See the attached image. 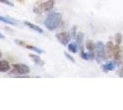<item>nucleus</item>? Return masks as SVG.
Instances as JSON below:
<instances>
[{
  "instance_id": "obj_1",
  "label": "nucleus",
  "mask_w": 123,
  "mask_h": 110,
  "mask_svg": "<svg viewBox=\"0 0 123 110\" xmlns=\"http://www.w3.org/2000/svg\"><path fill=\"white\" fill-rule=\"evenodd\" d=\"M62 22V15L57 12H51L43 22L44 26L49 30H54L59 27Z\"/></svg>"
},
{
  "instance_id": "obj_2",
  "label": "nucleus",
  "mask_w": 123,
  "mask_h": 110,
  "mask_svg": "<svg viewBox=\"0 0 123 110\" xmlns=\"http://www.w3.org/2000/svg\"><path fill=\"white\" fill-rule=\"evenodd\" d=\"M30 73V67L26 64H21V63H18V64H14L13 68L9 72V75H13V76H20V75H24L27 73Z\"/></svg>"
},
{
  "instance_id": "obj_3",
  "label": "nucleus",
  "mask_w": 123,
  "mask_h": 110,
  "mask_svg": "<svg viewBox=\"0 0 123 110\" xmlns=\"http://www.w3.org/2000/svg\"><path fill=\"white\" fill-rule=\"evenodd\" d=\"M54 6V1L53 0H48L46 2H43L41 4H38L33 7V12L35 14H41L45 11H50Z\"/></svg>"
},
{
  "instance_id": "obj_4",
  "label": "nucleus",
  "mask_w": 123,
  "mask_h": 110,
  "mask_svg": "<svg viewBox=\"0 0 123 110\" xmlns=\"http://www.w3.org/2000/svg\"><path fill=\"white\" fill-rule=\"evenodd\" d=\"M96 60L98 63H102L107 59V54H106V47L104 46L103 42L98 41L97 42V47H96Z\"/></svg>"
},
{
  "instance_id": "obj_5",
  "label": "nucleus",
  "mask_w": 123,
  "mask_h": 110,
  "mask_svg": "<svg viewBox=\"0 0 123 110\" xmlns=\"http://www.w3.org/2000/svg\"><path fill=\"white\" fill-rule=\"evenodd\" d=\"M71 38H72V36H71L70 32L68 31L60 32V33L56 34V39L58 40V41L62 45L69 44V41H71Z\"/></svg>"
},
{
  "instance_id": "obj_6",
  "label": "nucleus",
  "mask_w": 123,
  "mask_h": 110,
  "mask_svg": "<svg viewBox=\"0 0 123 110\" xmlns=\"http://www.w3.org/2000/svg\"><path fill=\"white\" fill-rule=\"evenodd\" d=\"M15 42L18 44V45H19V46H22V47L26 48V49H29V50H31V51H33V52H37L38 54H41V53H43L44 52L41 50V49H39V48H37L36 46H33V45H30V44H28L27 42L23 41H20V40H16Z\"/></svg>"
},
{
  "instance_id": "obj_7",
  "label": "nucleus",
  "mask_w": 123,
  "mask_h": 110,
  "mask_svg": "<svg viewBox=\"0 0 123 110\" xmlns=\"http://www.w3.org/2000/svg\"><path fill=\"white\" fill-rule=\"evenodd\" d=\"M123 55V49L120 46V44H117L114 46V51H113V59L116 63H119Z\"/></svg>"
},
{
  "instance_id": "obj_8",
  "label": "nucleus",
  "mask_w": 123,
  "mask_h": 110,
  "mask_svg": "<svg viewBox=\"0 0 123 110\" xmlns=\"http://www.w3.org/2000/svg\"><path fill=\"white\" fill-rule=\"evenodd\" d=\"M29 57L31 58V60H32V62L37 64V65H39V66H43L45 63H44V61L41 59L39 55H37V54H33V53H31V54H29Z\"/></svg>"
},
{
  "instance_id": "obj_9",
  "label": "nucleus",
  "mask_w": 123,
  "mask_h": 110,
  "mask_svg": "<svg viewBox=\"0 0 123 110\" xmlns=\"http://www.w3.org/2000/svg\"><path fill=\"white\" fill-rule=\"evenodd\" d=\"M116 63L114 62H108L107 63L103 64L102 65V71L104 73H108V72H111V71H114L115 68H116Z\"/></svg>"
},
{
  "instance_id": "obj_10",
  "label": "nucleus",
  "mask_w": 123,
  "mask_h": 110,
  "mask_svg": "<svg viewBox=\"0 0 123 110\" xmlns=\"http://www.w3.org/2000/svg\"><path fill=\"white\" fill-rule=\"evenodd\" d=\"M0 21L3 22V23H6V24H8L10 26H15L17 24H18V21L16 20L15 18H11V17L3 16H0Z\"/></svg>"
},
{
  "instance_id": "obj_11",
  "label": "nucleus",
  "mask_w": 123,
  "mask_h": 110,
  "mask_svg": "<svg viewBox=\"0 0 123 110\" xmlns=\"http://www.w3.org/2000/svg\"><path fill=\"white\" fill-rule=\"evenodd\" d=\"M10 70V64L6 61H0V73H7Z\"/></svg>"
},
{
  "instance_id": "obj_12",
  "label": "nucleus",
  "mask_w": 123,
  "mask_h": 110,
  "mask_svg": "<svg viewBox=\"0 0 123 110\" xmlns=\"http://www.w3.org/2000/svg\"><path fill=\"white\" fill-rule=\"evenodd\" d=\"M113 51H114V44H113L111 41L107 42V45H106V54H107V58L112 57Z\"/></svg>"
},
{
  "instance_id": "obj_13",
  "label": "nucleus",
  "mask_w": 123,
  "mask_h": 110,
  "mask_svg": "<svg viewBox=\"0 0 123 110\" xmlns=\"http://www.w3.org/2000/svg\"><path fill=\"white\" fill-rule=\"evenodd\" d=\"M81 58L84 59V60H86V61H91V60H94L96 58V54L95 52H89L86 53L84 52V50L81 51Z\"/></svg>"
},
{
  "instance_id": "obj_14",
  "label": "nucleus",
  "mask_w": 123,
  "mask_h": 110,
  "mask_svg": "<svg viewBox=\"0 0 123 110\" xmlns=\"http://www.w3.org/2000/svg\"><path fill=\"white\" fill-rule=\"evenodd\" d=\"M24 24H25L27 27H29L30 29L35 30V31L39 32V33H43V29H42L41 28H40V27L35 25V24H33V23H31L30 21H24Z\"/></svg>"
},
{
  "instance_id": "obj_15",
  "label": "nucleus",
  "mask_w": 123,
  "mask_h": 110,
  "mask_svg": "<svg viewBox=\"0 0 123 110\" xmlns=\"http://www.w3.org/2000/svg\"><path fill=\"white\" fill-rule=\"evenodd\" d=\"M86 47L88 50V52H94L96 51V47H97V43L91 41V40H87L86 42Z\"/></svg>"
},
{
  "instance_id": "obj_16",
  "label": "nucleus",
  "mask_w": 123,
  "mask_h": 110,
  "mask_svg": "<svg viewBox=\"0 0 123 110\" xmlns=\"http://www.w3.org/2000/svg\"><path fill=\"white\" fill-rule=\"evenodd\" d=\"M84 34H83L82 32H78L77 33L76 37H75V40H76V44L80 47V49H81V51L83 50V41H84Z\"/></svg>"
},
{
  "instance_id": "obj_17",
  "label": "nucleus",
  "mask_w": 123,
  "mask_h": 110,
  "mask_svg": "<svg viewBox=\"0 0 123 110\" xmlns=\"http://www.w3.org/2000/svg\"><path fill=\"white\" fill-rule=\"evenodd\" d=\"M68 50H69V52L72 53H76L77 51H78V45H77L76 43H70V44H68Z\"/></svg>"
},
{
  "instance_id": "obj_18",
  "label": "nucleus",
  "mask_w": 123,
  "mask_h": 110,
  "mask_svg": "<svg viewBox=\"0 0 123 110\" xmlns=\"http://www.w3.org/2000/svg\"><path fill=\"white\" fill-rule=\"evenodd\" d=\"M115 41L117 42V44H120L121 41H122V35L121 33H117L115 35Z\"/></svg>"
},
{
  "instance_id": "obj_19",
  "label": "nucleus",
  "mask_w": 123,
  "mask_h": 110,
  "mask_svg": "<svg viewBox=\"0 0 123 110\" xmlns=\"http://www.w3.org/2000/svg\"><path fill=\"white\" fill-rule=\"evenodd\" d=\"M0 3L5 4V5H7V6H14V4L11 1H9V0H0Z\"/></svg>"
},
{
  "instance_id": "obj_20",
  "label": "nucleus",
  "mask_w": 123,
  "mask_h": 110,
  "mask_svg": "<svg viewBox=\"0 0 123 110\" xmlns=\"http://www.w3.org/2000/svg\"><path fill=\"white\" fill-rule=\"evenodd\" d=\"M71 36L72 38H75L76 37V26H74L71 30Z\"/></svg>"
},
{
  "instance_id": "obj_21",
  "label": "nucleus",
  "mask_w": 123,
  "mask_h": 110,
  "mask_svg": "<svg viewBox=\"0 0 123 110\" xmlns=\"http://www.w3.org/2000/svg\"><path fill=\"white\" fill-rule=\"evenodd\" d=\"M117 74L119 77H123V65L117 71Z\"/></svg>"
},
{
  "instance_id": "obj_22",
  "label": "nucleus",
  "mask_w": 123,
  "mask_h": 110,
  "mask_svg": "<svg viewBox=\"0 0 123 110\" xmlns=\"http://www.w3.org/2000/svg\"><path fill=\"white\" fill-rule=\"evenodd\" d=\"M64 55H65V57H66L67 59L69 60V61H71L72 63H74V58H73L72 56H71V55H70V54H69L68 52H64Z\"/></svg>"
},
{
  "instance_id": "obj_23",
  "label": "nucleus",
  "mask_w": 123,
  "mask_h": 110,
  "mask_svg": "<svg viewBox=\"0 0 123 110\" xmlns=\"http://www.w3.org/2000/svg\"><path fill=\"white\" fill-rule=\"evenodd\" d=\"M4 39H5V36L2 33H0V40H4Z\"/></svg>"
},
{
  "instance_id": "obj_24",
  "label": "nucleus",
  "mask_w": 123,
  "mask_h": 110,
  "mask_svg": "<svg viewBox=\"0 0 123 110\" xmlns=\"http://www.w3.org/2000/svg\"><path fill=\"white\" fill-rule=\"evenodd\" d=\"M1 57H2V52H1V51H0V59H1Z\"/></svg>"
}]
</instances>
